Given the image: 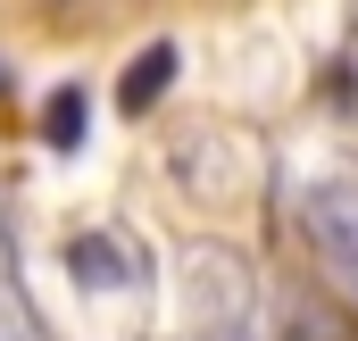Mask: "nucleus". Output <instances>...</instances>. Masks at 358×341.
<instances>
[{
	"mask_svg": "<svg viewBox=\"0 0 358 341\" xmlns=\"http://www.w3.org/2000/svg\"><path fill=\"white\" fill-rule=\"evenodd\" d=\"M275 333L283 341H358L350 308L334 300V291H317V283H292L283 291V317H275Z\"/></svg>",
	"mask_w": 358,
	"mask_h": 341,
	"instance_id": "f03ea898",
	"label": "nucleus"
},
{
	"mask_svg": "<svg viewBox=\"0 0 358 341\" xmlns=\"http://www.w3.org/2000/svg\"><path fill=\"white\" fill-rule=\"evenodd\" d=\"M42 133H50V142L67 150V142L84 133V92H59V100H50V125H42Z\"/></svg>",
	"mask_w": 358,
	"mask_h": 341,
	"instance_id": "39448f33",
	"label": "nucleus"
},
{
	"mask_svg": "<svg viewBox=\"0 0 358 341\" xmlns=\"http://www.w3.org/2000/svg\"><path fill=\"white\" fill-rule=\"evenodd\" d=\"M67 266H76V283H125L134 275V258H117V233H84L67 250Z\"/></svg>",
	"mask_w": 358,
	"mask_h": 341,
	"instance_id": "20e7f679",
	"label": "nucleus"
},
{
	"mask_svg": "<svg viewBox=\"0 0 358 341\" xmlns=\"http://www.w3.org/2000/svg\"><path fill=\"white\" fill-rule=\"evenodd\" d=\"M300 217H308V242L325 250V266L358 291V175H325V183H308Z\"/></svg>",
	"mask_w": 358,
	"mask_h": 341,
	"instance_id": "f257e3e1",
	"label": "nucleus"
},
{
	"mask_svg": "<svg viewBox=\"0 0 358 341\" xmlns=\"http://www.w3.org/2000/svg\"><path fill=\"white\" fill-rule=\"evenodd\" d=\"M167 84H176V42H159V50H142V59L125 67V84H117V108H125V117H142V108H150Z\"/></svg>",
	"mask_w": 358,
	"mask_h": 341,
	"instance_id": "7ed1b4c3",
	"label": "nucleus"
}]
</instances>
